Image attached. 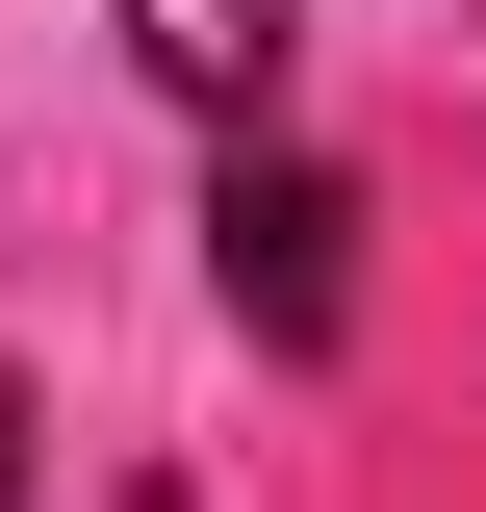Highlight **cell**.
<instances>
[{"label":"cell","instance_id":"cell-1","mask_svg":"<svg viewBox=\"0 0 486 512\" xmlns=\"http://www.w3.org/2000/svg\"><path fill=\"white\" fill-rule=\"evenodd\" d=\"M205 282H231L256 359H333V333H359V180H333V154H231V180H205Z\"/></svg>","mask_w":486,"mask_h":512},{"label":"cell","instance_id":"cell-2","mask_svg":"<svg viewBox=\"0 0 486 512\" xmlns=\"http://www.w3.org/2000/svg\"><path fill=\"white\" fill-rule=\"evenodd\" d=\"M128 52H154V77H180V103L256 154V128H282V52H307V0H128Z\"/></svg>","mask_w":486,"mask_h":512},{"label":"cell","instance_id":"cell-3","mask_svg":"<svg viewBox=\"0 0 486 512\" xmlns=\"http://www.w3.org/2000/svg\"><path fill=\"white\" fill-rule=\"evenodd\" d=\"M0 512H26V384H0Z\"/></svg>","mask_w":486,"mask_h":512},{"label":"cell","instance_id":"cell-4","mask_svg":"<svg viewBox=\"0 0 486 512\" xmlns=\"http://www.w3.org/2000/svg\"><path fill=\"white\" fill-rule=\"evenodd\" d=\"M128 512H180V487H128Z\"/></svg>","mask_w":486,"mask_h":512}]
</instances>
